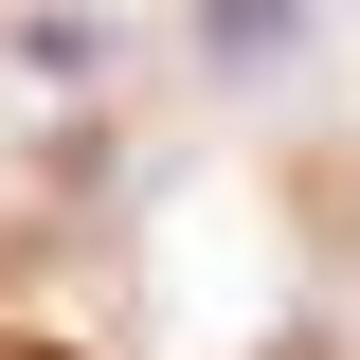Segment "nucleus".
<instances>
[{"label":"nucleus","instance_id":"1","mask_svg":"<svg viewBox=\"0 0 360 360\" xmlns=\"http://www.w3.org/2000/svg\"><path fill=\"white\" fill-rule=\"evenodd\" d=\"M288 37H307V0H198V54L217 72H270Z\"/></svg>","mask_w":360,"mask_h":360}]
</instances>
